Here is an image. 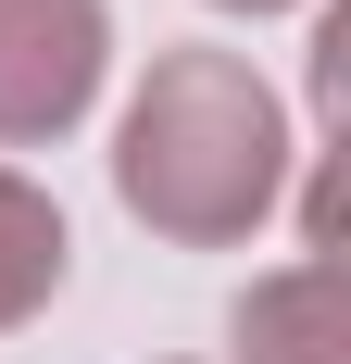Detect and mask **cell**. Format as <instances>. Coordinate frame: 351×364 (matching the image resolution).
<instances>
[{"mask_svg": "<svg viewBox=\"0 0 351 364\" xmlns=\"http://www.w3.org/2000/svg\"><path fill=\"white\" fill-rule=\"evenodd\" d=\"M239 364H351V277H339V252H301L276 277H251Z\"/></svg>", "mask_w": 351, "mask_h": 364, "instance_id": "3957f363", "label": "cell"}, {"mask_svg": "<svg viewBox=\"0 0 351 364\" xmlns=\"http://www.w3.org/2000/svg\"><path fill=\"white\" fill-rule=\"evenodd\" d=\"M113 63V13L101 0H0V139H63L101 101Z\"/></svg>", "mask_w": 351, "mask_h": 364, "instance_id": "7a4b0ae2", "label": "cell"}, {"mask_svg": "<svg viewBox=\"0 0 351 364\" xmlns=\"http://www.w3.org/2000/svg\"><path fill=\"white\" fill-rule=\"evenodd\" d=\"M226 13H288V0H226Z\"/></svg>", "mask_w": 351, "mask_h": 364, "instance_id": "5b68a950", "label": "cell"}, {"mask_svg": "<svg viewBox=\"0 0 351 364\" xmlns=\"http://www.w3.org/2000/svg\"><path fill=\"white\" fill-rule=\"evenodd\" d=\"M63 214H50V188H26L13 164H0V327H26L38 301L63 289Z\"/></svg>", "mask_w": 351, "mask_h": 364, "instance_id": "277c9868", "label": "cell"}, {"mask_svg": "<svg viewBox=\"0 0 351 364\" xmlns=\"http://www.w3.org/2000/svg\"><path fill=\"white\" fill-rule=\"evenodd\" d=\"M113 188L176 252H226L288 188V113L239 50H163L113 126Z\"/></svg>", "mask_w": 351, "mask_h": 364, "instance_id": "6da1fadb", "label": "cell"}]
</instances>
